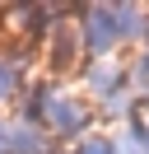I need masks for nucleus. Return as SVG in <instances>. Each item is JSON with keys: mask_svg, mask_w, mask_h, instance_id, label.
Here are the masks:
<instances>
[]
</instances>
